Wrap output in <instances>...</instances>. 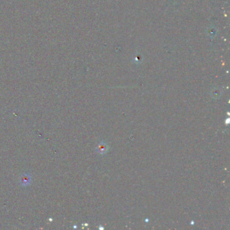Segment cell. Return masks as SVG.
Returning a JSON list of instances; mask_svg holds the SVG:
<instances>
[{
    "instance_id": "1",
    "label": "cell",
    "mask_w": 230,
    "mask_h": 230,
    "mask_svg": "<svg viewBox=\"0 0 230 230\" xmlns=\"http://www.w3.org/2000/svg\"><path fill=\"white\" fill-rule=\"evenodd\" d=\"M30 180H31V178H30V176L29 175H28V174L23 175L21 177V179H20L21 184L23 186L29 185L30 183Z\"/></svg>"
}]
</instances>
